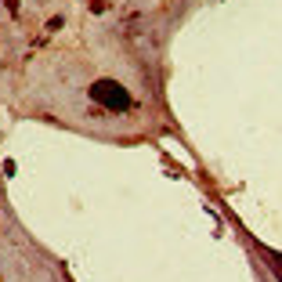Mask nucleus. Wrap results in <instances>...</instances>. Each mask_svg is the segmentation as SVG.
I'll use <instances>...</instances> for the list:
<instances>
[{
    "label": "nucleus",
    "mask_w": 282,
    "mask_h": 282,
    "mask_svg": "<svg viewBox=\"0 0 282 282\" xmlns=\"http://www.w3.org/2000/svg\"><path fill=\"white\" fill-rule=\"evenodd\" d=\"M94 98H98V102H105V105H116V108H127V105H130V98H127L116 84H98V87H94Z\"/></svg>",
    "instance_id": "1"
}]
</instances>
